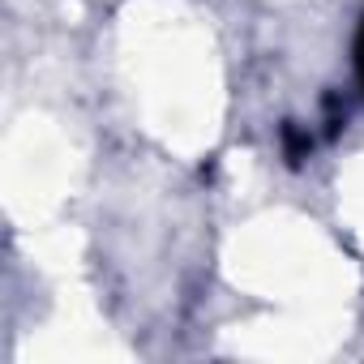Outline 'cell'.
<instances>
[{
	"label": "cell",
	"mask_w": 364,
	"mask_h": 364,
	"mask_svg": "<svg viewBox=\"0 0 364 364\" xmlns=\"http://www.w3.org/2000/svg\"><path fill=\"white\" fill-rule=\"evenodd\" d=\"M355 65H360V82H364V26H360V43H355Z\"/></svg>",
	"instance_id": "6da1fadb"
}]
</instances>
